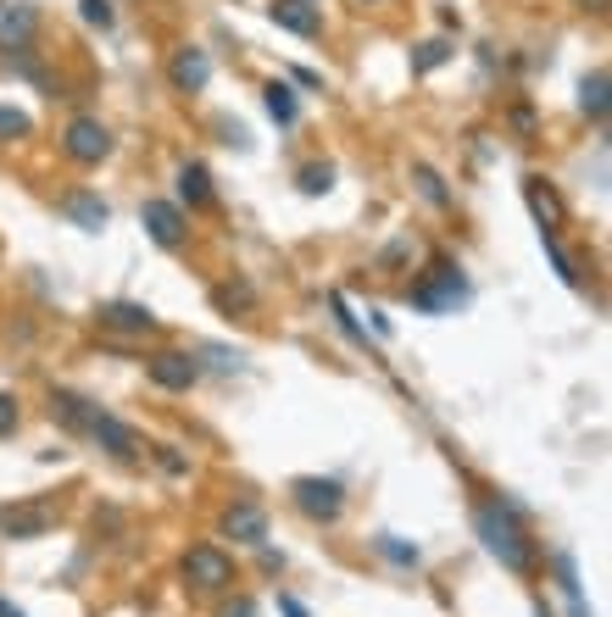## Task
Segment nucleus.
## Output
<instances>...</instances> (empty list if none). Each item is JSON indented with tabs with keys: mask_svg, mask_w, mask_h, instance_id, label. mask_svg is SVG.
I'll list each match as a JSON object with an SVG mask.
<instances>
[{
	"mask_svg": "<svg viewBox=\"0 0 612 617\" xmlns=\"http://www.w3.org/2000/svg\"><path fill=\"white\" fill-rule=\"evenodd\" d=\"M474 523H479L485 551H490L501 568H512V573H530V568H535V540L523 535L518 506H507V501H485V506L474 512Z\"/></svg>",
	"mask_w": 612,
	"mask_h": 617,
	"instance_id": "1",
	"label": "nucleus"
},
{
	"mask_svg": "<svg viewBox=\"0 0 612 617\" xmlns=\"http://www.w3.org/2000/svg\"><path fill=\"white\" fill-rule=\"evenodd\" d=\"M96 317H101V328H112V334H156V312L140 306V301H107Z\"/></svg>",
	"mask_w": 612,
	"mask_h": 617,
	"instance_id": "12",
	"label": "nucleus"
},
{
	"mask_svg": "<svg viewBox=\"0 0 612 617\" xmlns=\"http://www.w3.org/2000/svg\"><path fill=\"white\" fill-rule=\"evenodd\" d=\"M223 617H256V606H251V601H240V606H229Z\"/></svg>",
	"mask_w": 612,
	"mask_h": 617,
	"instance_id": "31",
	"label": "nucleus"
},
{
	"mask_svg": "<svg viewBox=\"0 0 612 617\" xmlns=\"http://www.w3.org/2000/svg\"><path fill=\"white\" fill-rule=\"evenodd\" d=\"M523 195H530V212H535L541 234H557L563 228V201H557V190L546 179H523Z\"/></svg>",
	"mask_w": 612,
	"mask_h": 617,
	"instance_id": "15",
	"label": "nucleus"
},
{
	"mask_svg": "<svg viewBox=\"0 0 612 617\" xmlns=\"http://www.w3.org/2000/svg\"><path fill=\"white\" fill-rule=\"evenodd\" d=\"M145 373H151V384H162L173 395H185V390L201 384V362L190 357V350H156V357L145 362Z\"/></svg>",
	"mask_w": 612,
	"mask_h": 617,
	"instance_id": "6",
	"label": "nucleus"
},
{
	"mask_svg": "<svg viewBox=\"0 0 612 617\" xmlns=\"http://www.w3.org/2000/svg\"><path fill=\"white\" fill-rule=\"evenodd\" d=\"M90 439L101 451H112L118 462H140L145 457V439L123 423V417H112V412H96V423H90Z\"/></svg>",
	"mask_w": 612,
	"mask_h": 617,
	"instance_id": "8",
	"label": "nucleus"
},
{
	"mask_svg": "<svg viewBox=\"0 0 612 617\" xmlns=\"http://www.w3.org/2000/svg\"><path fill=\"white\" fill-rule=\"evenodd\" d=\"M463 301H468V284H463V273L452 268L446 256L429 268V284L412 290V306H423V312H452V306H463Z\"/></svg>",
	"mask_w": 612,
	"mask_h": 617,
	"instance_id": "4",
	"label": "nucleus"
},
{
	"mask_svg": "<svg viewBox=\"0 0 612 617\" xmlns=\"http://www.w3.org/2000/svg\"><path fill=\"white\" fill-rule=\"evenodd\" d=\"M18 428V395H0V439Z\"/></svg>",
	"mask_w": 612,
	"mask_h": 617,
	"instance_id": "29",
	"label": "nucleus"
},
{
	"mask_svg": "<svg viewBox=\"0 0 612 617\" xmlns=\"http://www.w3.org/2000/svg\"><path fill=\"white\" fill-rule=\"evenodd\" d=\"M329 190H334V167L329 161L301 167V195H329Z\"/></svg>",
	"mask_w": 612,
	"mask_h": 617,
	"instance_id": "23",
	"label": "nucleus"
},
{
	"mask_svg": "<svg viewBox=\"0 0 612 617\" xmlns=\"http://www.w3.org/2000/svg\"><path fill=\"white\" fill-rule=\"evenodd\" d=\"M185 584L201 590V595L229 590V584H234V557L218 551V546H190V557H185Z\"/></svg>",
	"mask_w": 612,
	"mask_h": 617,
	"instance_id": "2",
	"label": "nucleus"
},
{
	"mask_svg": "<svg viewBox=\"0 0 612 617\" xmlns=\"http://www.w3.org/2000/svg\"><path fill=\"white\" fill-rule=\"evenodd\" d=\"M579 96H585L579 106H585V112H590L596 123H607V72H601V67H596V72L585 78V90H579Z\"/></svg>",
	"mask_w": 612,
	"mask_h": 617,
	"instance_id": "20",
	"label": "nucleus"
},
{
	"mask_svg": "<svg viewBox=\"0 0 612 617\" xmlns=\"http://www.w3.org/2000/svg\"><path fill=\"white\" fill-rule=\"evenodd\" d=\"M0 617H23V612H18L12 601H0Z\"/></svg>",
	"mask_w": 612,
	"mask_h": 617,
	"instance_id": "32",
	"label": "nucleus"
},
{
	"mask_svg": "<svg viewBox=\"0 0 612 617\" xmlns=\"http://www.w3.org/2000/svg\"><path fill=\"white\" fill-rule=\"evenodd\" d=\"M96 401H84V395H73V390H51V417L62 423V428H73V434H90V423H96Z\"/></svg>",
	"mask_w": 612,
	"mask_h": 617,
	"instance_id": "13",
	"label": "nucleus"
},
{
	"mask_svg": "<svg viewBox=\"0 0 612 617\" xmlns=\"http://www.w3.org/2000/svg\"><path fill=\"white\" fill-rule=\"evenodd\" d=\"M512 128H518V134H535V117H530V106H518V112H512Z\"/></svg>",
	"mask_w": 612,
	"mask_h": 617,
	"instance_id": "30",
	"label": "nucleus"
},
{
	"mask_svg": "<svg viewBox=\"0 0 612 617\" xmlns=\"http://www.w3.org/2000/svg\"><path fill=\"white\" fill-rule=\"evenodd\" d=\"M363 7H374V0H363Z\"/></svg>",
	"mask_w": 612,
	"mask_h": 617,
	"instance_id": "33",
	"label": "nucleus"
},
{
	"mask_svg": "<svg viewBox=\"0 0 612 617\" xmlns=\"http://www.w3.org/2000/svg\"><path fill=\"white\" fill-rule=\"evenodd\" d=\"M167 78H173V90L179 96H201L207 90V78H212V56L201 45H179L167 61Z\"/></svg>",
	"mask_w": 612,
	"mask_h": 617,
	"instance_id": "9",
	"label": "nucleus"
},
{
	"mask_svg": "<svg viewBox=\"0 0 612 617\" xmlns=\"http://www.w3.org/2000/svg\"><path fill=\"white\" fill-rule=\"evenodd\" d=\"M290 495H296V506H301L312 523H334V517L345 512V490H340V479H296V484H290Z\"/></svg>",
	"mask_w": 612,
	"mask_h": 617,
	"instance_id": "5",
	"label": "nucleus"
},
{
	"mask_svg": "<svg viewBox=\"0 0 612 617\" xmlns=\"http://www.w3.org/2000/svg\"><path fill=\"white\" fill-rule=\"evenodd\" d=\"M262 96H268V117H274L279 128H290V123L301 117V101H296V90H290V83H279V78H274Z\"/></svg>",
	"mask_w": 612,
	"mask_h": 617,
	"instance_id": "17",
	"label": "nucleus"
},
{
	"mask_svg": "<svg viewBox=\"0 0 612 617\" xmlns=\"http://www.w3.org/2000/svg\"><path fill=\"white\" fill-rule=\"evenodd\" d=\"M78 12H84V23H90V29H112L118 23L112 0H78Z\"/></svg>",
	"mask_w": 612,
	"mask_h": 617,
	"instance_id": "26",
	"label": "nucleus"
},
{
	"mask_svg": "<svg viewBox=\"0 0 612 617\" xmlns=\"http://www.w3.org/2000/svg\"><path fill=\"white\" fill-rule=\"evenodd\" d=\"M223 535L240 540V546H262V540H268V512H262L256 501H234L223 512Z\"/></svg>",
	"mask_w": 612,
	"mask_h": 617,
	"instance_id": "11",
	"label": "nucleus"
},
{
	"mask_svg": "<svg viewBox=\"0 0 612 617\" xmlns=\"http://www.w3.org/2000/svg\"><path fill=\"white\" fill-rule=\"evenodd\" d=\"M268 18H274L279 29L301 34V40H312V34L323 29V18H318V7H312V0H274V7H268Z\"/></svg>",
	"mask_w": 612,
	"mask_h": 617,
	"instance_id": "14",
	"label": "nucleus"
},
{
	"mask_svg": "<svg viewBox=\"0 0 612 617\" xmlns=\"http://www.w3.org/2000/svg\"><path fill=\"white\" fill-rule=\"evenodd\" d=\"M62 150H67V161H78V167H96V161L112 156V128H107L101 117H73L67 134H62Z\"/></svg>",
	"mask_w": 612,
	"mask_h": 617,
	"instance_id": "3",
	"label": "nucleus"
},
{
	"mask_svg": "<svg viewBox=\"0 0 612 617\" xmlns=\"http://www.w3.org/2000/svg\"><path fill=\"white\" fill-rule=\"evenodd\" d=\"M179 201L196 206V212L212 206V172H207L201 161H185V167H179Z\"/></svg>",
	"mask_w": 612,
	"mask_h": 617,
	"instance_id": "16",
	"label": "nucleus"
},
{
	"mask_svg": "<svg viewBox=\"0 0 612 617\" xmlns=\"http://www.w3.org/2000/svg\"><path fill=\"white\" fill-rule=\"evenodd\" d=\"M441 61H452V40H423L412 51V72H434Z\"/></svg>",
	"mask_w": 612,
	"mask_h": 617,
	"instance_id": "21",
	"label": "nucleus"
},
{
	"mask_svg": "<svg viewBox=\"0 0 612 617\" xmlns=\"http://www.w3.org/2000/svg\"><path fill=\"white\" fill-rule=\"evenodd\" d=\"M145 457H156V468H162V473H173V479H185V473H190V457H185L179 446H151Z\"/></svg>",
	"mask_w": 612,
	"mask_h": 617,
	"instance_id": "25",
	"label": "nucleus"
},
{
	"mask_svg": "<svg viewBox=\"0 0 612 617\" xmlns=\"http://www.w3.org/2000/svg\"><path fill=\"white\" fill-rule=\"evenodd\" d=\"M34 23H40V18H34V12H29V7H18V12H12V18H7V29H0V40H7V45H12V51H18V45H23V40H29V34H34Z\"/></svg>",
	"mask_w": 612,
	"mask_h": 617,
	"instance_id": "24",
	"label": "nucleus"
},
{
	"mask_svg": "<svg viewBox=\"0 0 612 617\" xmlns=\"http://www.w3.org/2000/svg\"><path fill=\"white\" fill-rule=\"evenodd\" d=\"M140 228H145L162 250H179V245L190 239V217L173 206V201H145V206H140Z\"/></svg>",
	"mask_w": 612,
	"mask_h": 617,
	"instance_id": "7",
	"label": "nucleus"
},
{
	"mask_svg": "<svg viewBox=\"0 0 612 617\" xmlns=\"http://www.w3.org/2000/svg\"><path fill=\"white\" fill-rule=\"evenodd\" d=\"M67 217H73L78 228H90V234H96V228H107V217H112V212H107V201H96V195H73V201H67Z\"/></svg>",
	"mask_w": 612,
	"mask_h": 617,
	"instance_id": "19",
	"label": "nucleus"
},
{
	"mask_svg": "<svg viewBox=\"0 0 612 617\" xmlns=\"http://www.w3.org/2000/svg\"><path fill=\"white\" fill-rule=\"evenodd\" d=\"M251 301H256V295H251V284H223V290H218V306H223V312L251 306Z\"/></svg>",
	"mask_w": 612,
	"mask_h": 617,
	"instance_id": "27",
	"label": "nucleus"
},
{
	"mask_svg": "<svg viewBox=\"0 0 612 617\" xmlns=\"http://www.w3.org/2000/svg\"><path fill=\"white\" fill-rule=\"evenodd\" d=\"M34 134V117L18 112V106H0V145H12V139H29Z\"/></svg>",
	"mask_w": 612,
	"mask_h": 617,
	"instance_id": "22",
	"label": "nucleus"
},
{
	"mask_svg": "<svg viewBox=\"0 0 612 617\" xmlns=\"http://www.w3.org/2000/svg\"><path fill=\"white\" fill-rule=\"evenodd\" d=\"M51 523H56V506H45V501H34V506H0V535H12V540H40Z\"/></svg>",
	"mask_w": 612,
	"mask_h": 617,
	"instance_id": "10",
	"label": "nucleus"
},
{
	"mask_svg": "<svg viewBox=\"0 0 612 617\" xmlns=\"http://www.w3.org/2000/svg\"><path fill=\"white\" fill-rule=\"evenodd\" d=\"M412 184H418V195H423L429 206H441V212L452 206V190H446V179H441V172H434L429 161H418V167H412Z\"/></svg>",
	"mask_w": 612,
	"mask_h": 617,
	"instance_id": "18",
	"label": "nucleus"
},
{
	"mask_svg": "<svg viewBox=\"0 0 612 617\" xmlns=\"http://www.w3.org/2000/svg\"><path fill=\"white\" fill-rule=\"evenodd\" d=\"M379 551H385L390 562H401V568H412V562H418V551H412V546H401L396 535H385V540H379Z\"/></svg>",
	"mask_w": 612,
	"mask_h": 617,
	"instance_id": "28",
	"label": "nucleus"
}]
</instances>
